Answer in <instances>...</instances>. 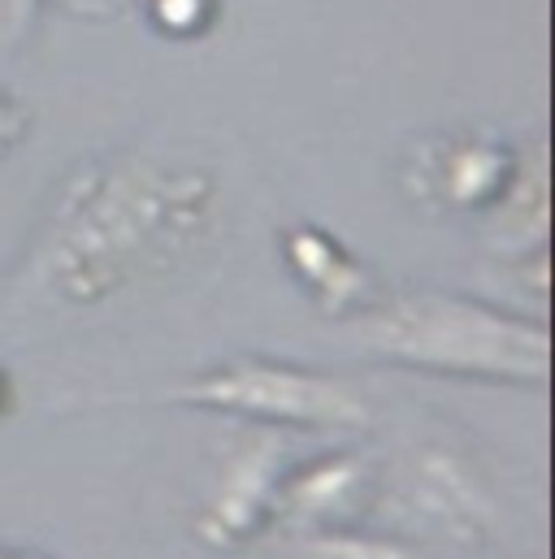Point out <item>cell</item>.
I'll use <instances>...</instances> for the list:
<instances>
[{
    "label": "cell",
    "mask_w": 555,
    "mask_h": 559,
    "mask_svg": "<svg viewBox=\"0 0 555 559\" xmlns=\"http://www.w3.org/2000/svg\"><path fill=\"white\" fill-rule=\"evenodd\" d=\"M217 213L209 165L122 152L87 165L61 191L35 252L39 282L66 304L92 308L182 265Z\"/></svg>",
    "instance_id": "6da1fadb"
},
{
    "label": "cell",
    "mask_w": 555,
    "mask_h": 559,
    "mask_svg": "<svg viewBox=\"0 0 555 559\" xmlns=\"http://www.w3.org/2000/svg\"><path fill=\"white\" fill-rule=\"evenodd\" d=\"M356 338L391 365L469 382L543 386L552 369V338L543 321L442 290H404L369 304L356 321Z\"/></svg>",
    "instance_id": "7a4b0ae2"
},
{
    "label": "cell",
    "mask_w": 555,
    "mask_h": 559,
    "mask_svg": "<svg viewBox=\"0 0 555 559\" xmlns=\"http://www.w3.org/2000/svg\"><path fill=\"white\" fill-rule=\"evenodd\" d=\"M178 404L213 408V413H235V417L278 420V425H365L369 408L365 400L343 386L330 373L282 365V360H226L174 391Z\"/></svg>",
    "instance_id": "3957f363"
},
{
    "label": "cell",
    "mask_w": 555,
    "mask_h": 559,
    "mask_svg": "<svg viewBox=\"0 0 555 559\" xmlns=\"http://www.w3.org/2000/svg\"><path fill=\"white\" fill-rule=\"evenodd\" d=\"M521 169H526V156L512 143L495 140L486 131H460V135L416 143L409 187L429 209L491 217L517 187Z\"/></svg>",
    "instance_id": "277c9868"
},
{
    "label": "cell",
    "mask_w": 555,
    "mask_h": 559,
    "mask_svg": "<svg viewBox=\"0 0 555 559\" xmlns=\"http://www.w3.org/2000/svg\"><path fill=\"white\" fill-rule=\"evenodd\" d=\"M286 477V447L274 433L252 438L213 481L200 508V538L213 547H239L274 521L278 486Z\"/></svg>",
    "instance_id": "5b68a950"
},
{
    "label": "cell",
    "mask_w": 555,
    "mask_h": 559,
    "mask_svg": "<svg viewBox=\"0 0 555 559\" xmlns=\"http://www.w3.org/2000/svg\"><path fill=\"white\" fill-rule=\"evenodd\" d=\"M369 490H374L369 460L334 451V455H321V460L304 464L299 473L282 477L274 521L304 530V534H321V530H334L339 521H352L365 508Z\"/></svg>",
    "instance_id": "8992f818"
},
{
    "label": "cell",
    "mask_w": 555,
    "mask_h": 559,
    "mask_svg": "<svg viewBox=\"0 0 555 559\" xmlns=\"http://www.w3.org/2000/svg\"><path fill=\"white\" fill-rule=\"evenodd\" d=\"M400 516L421 530L464 538L486 530L491 499L456 455H425L400 481Z\"/></svg>",
    "instance_id": "52a82bcc"
},
{
    "label": "cell",
    "mask_w": 555,
    "mask_h": 559,
    "mask_svg": "<svg viewBox=\"0 0 555 559\" xmlns=\"http://www.w3.org/2000/svg\"><path fill=\"white\" fill-rule=\"evenodd\" d=\"M282 257H286V270L295 274V282L317 299L321 312L339 317V312H361L374 304L378 286L369 265L343 248L334 235H326L321 226H291L282 235Z\"/></svg>",
    "instance_id": "ba28073f"
},
{
    "label": "cell",
    "mask_w": 555,
    "mask_h": 559,
    "mask_svg": "<svg viewBox=\"0 0 555 559\" xmlns=\"http://www.w3.org/2000/svg\"><path fill=\"white\" fill-rule=\"evenodd\" d=\"M304 559H416L409 547L391 538H369V534H343V530H321L299 543Z\"/></svg>",
    "instance_id": "9c48e42d"
},
{
    "label": "cell",
    "mask_w": 555,
    "mask_h": 559,
    "mask_svg": "<svg viewBox=\"0 0 555 559\" xmlns=\"http://www.w3.org/2000/svg\"><path fill=\"white\" fill-rule=\"evenodd\" d=\"M213 9L217 0H152V22L174 39H191L213 26Z\"/></svg>",
    "instance_id": "30bf717a"
},
{
    "label": "cell",
    "mask_w": 555,
    "mask_h": 559,
    "mask_svg": "<svg viewBox=\"0 0 555 559\" xmlns=\"http://www.w3.org/2000/svg\"><path fill=\"white\" fill-rule=\"evenodd\" d=\"M31 122H35L31 109H26L22 100H13V96L0 92V160L31 135Z\"/></svg>",
    "instance_id": "8fae6325"
},
{
    "label": "cell",
    "mask_w": 555,
    "mask_h": 559,
    "mask_svg": "<svg viewBox=\"0 0 555 559\" xmlns=\"http://www.w3.org/2000/svg\"><path fill=\"white\" fill-rule=\"evenodd\" d=\"M35 17V0H0V52H13Z\"/></svg>",
    "instance_id": "7c38bea8"
},
{
    "label": "cell",
    "mask_w": 555,
    "mask_h": 559,
    "mask_svg": "<svg viewBox=\"0 0 555 559\" xmlns=\"http://www.w3.org/2000/svg\"><path fill=\"white\" fill-rule=\"evenodd\" d=\"M74 13H83V17H114L118 9H122V0H66Z\"/></svg>",
    "instance_id": "4fadbf2b"
},
{
    "label": "cell",
    "mask_w": 555,
    "mask_h": 559,
    "mask_svg": "<svg viewBox=\"0 0 555 559\" xmlns=\"http://www.w3.org/2000/svg\"><path fill=\"white\" fill-rule=\"evenodd\" d=\"M0 395H4V378H0Z\"/></svg>",
    "instance_id": "5bb4252c"
},
{
    "label": "cell",
    "mask_w": 555,
    "mask_h": 559,
    "mask_svg": "<svg viewBox=\"0 0 555 559\" xmlns=\"http://www.w3.org/2000/svg\"><path fill=\"white\" fill-rule=\"evenodd\" d=\"M0 559H13V556H0Z\"/></svg>",
    "instance_id": "9a60e30c"
}]
</instances>
